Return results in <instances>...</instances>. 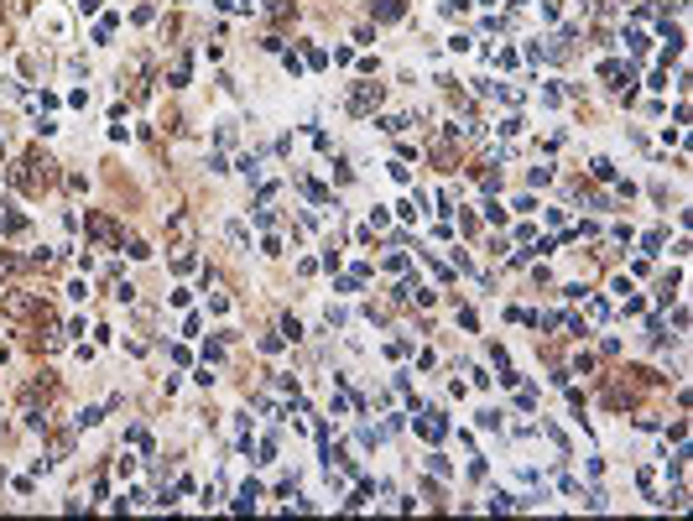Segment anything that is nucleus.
<instances>
[{
    "label": "nucleus",
    "mask_w": 693,
    "mask_h": 521,
    "mask_svg": "<svg viewBox=\"0 0 693 521\" xmlns=\"http://www.w3.org/2000/svg\"><path fill=\"white\" fill-rule=\"evenodd\" d=\"M381 99H386L381 83H354V89H350V115H376Z\"/></svg>",
    "instance_id": "obj_3"
},
{
    "label": "nucleus",
    "mask_w": 693,
    "mask_h": 521,
    "mask_svg": "<svg viewBox=\"0 0 693 521\" xmlns=\"http://www.w3.org/2000/svg\"><path fill=\"white\" fill-rule=\"evenodd\" d=\"M370 16H376V21H401V16H407V0H370Z\"/></svg>",
    "instance_id": "obj_4"
},
{
    "label": "nucleus",
    "mask_w": 693,
    "mask_h": 521,
    "mask_svg": "<svg viewBox=\"0 0 693 521\" xmlns=\"http://www.w3.org/2000/svg\"><path fill=\"white\" fill-rule=\"evenodd\" d=\"M589 172H594V178H599V183H610V178H615V167H610V162H605V156H594V162H589Z\"/></svg>",
    "instance_id": "obj_6"
},
{
    "label": "nucleus",
    "mask_w": 693,
    "mask_h": 521,
    "mask_svg": "<svg viewBox=\"0 0 693 521\" xmlns=\"http://www.w3.org/2000/svg\"><path fill=\"white\" fill-rule=\"evenodd\" d=\"M11 183L21 193H48L52 183H58V162H52L48 152H26L21 162L11 167Z\"/></svg>",
    "instance_id": "obj_1"
},
{
    "label": "nucleus",
    "mask_w": 693,
    "mask_h": 521,
    "mask_svg": "<svg viewBox=\"0 0 693 521\" xmlns=\"http://www.w3.org/2000/svg\"><path fill=\"white\" fill-rule=\"evenodd\" d=\"M417 427H423V438H428V443H438V438L448 433V422H443L438 412H423V422H417Z\"/></svg>",
    "instance_id": "obj_5"
},
{
    "label": "nucleus",
    "mask_w": 693,
    "mask_h": 521,
    "mask_svg": "<svg viewBox=\"0 0 693 521\" xmlns=\"http://www.w3.org/2000/svg\"><path fill=\"white\" fill-rule=\"evenodd\" d=\"M83 229H89V235H94L105 250H120V245H125V229H120L115 219H110V214H99V209H89V214H83Z\"/></svg>",
    "instance_id": "obj_2"
},
{
    "label": "nucleus",
    "mask_w": 693,
    "mask_h": 521,
    "mask_svg": "<svg viewBox=\"0 0 693 521\" xmlns=\"http://www.w3.org/2000/svg\"><path fill=\"white\" fill-rule=\"evenodd\" d=\"M6 235H26V214H6Z\"/></svg>",
    "instance_id": "obj_8"
},
{
    "label": "nucleus",
    "mask_w": 693,
    "mask_h": 521,
    "mask_svg": "<svg viewBox=\"0 0 693 521\" xmlns=\"http://www.w3.org/2000/svg\"><path fill=\"white\" fill-rule=\"evenodd\" d=\"M99 417H105V407H83V412H79V417H73V422H79V427H94V422H99Z\"/></svg>",
    "instance_id": "obj_7"
}]
</instances>
